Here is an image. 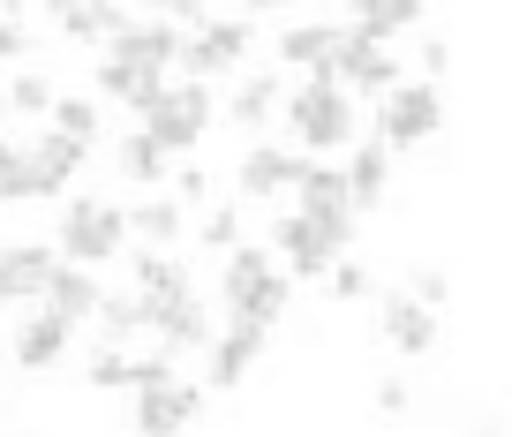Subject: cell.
I'll list each match as a JSON object with an SVG mask.
<instances>
[{
    "instance_id": "cell-1",
    "label": "cell",
    "mask_w": 512,
    "mask_h": 437,
    "mask_svg": "<svg viewBox=\"0 0 512 437\" xmlns=\"http://www.w3.org/2000/svg\"><path fill=\"white\" fill-rule=\"evenodd\" d=\"M219 302H226V317H234V324L272 332L279 309H287V272L272 264V249H249V242H241L234 257H226V272H219Z\"/></svg>"
},
{
    "instance_id": "cell-2",
    "label": "cell",
    "mask_w": 512,
    "mask_h": 437,
    "mask_svg": "<svg viewBox=\"0 0 512 437\" xmlns=\"http://www.w3.org/2000/svg\"><path fill=\"white\" fill-rule=\"evenodd\" d=\"M287 106V129H294V144H309V151H347L354 144V129H362V114H354V98L339 91V83H324V76H309L294 98H279Z\"/></svg>"
},
{
    "instance_id": "cell-3",
    "label": "cell",
    "mask_w": 512,
    "mask_h": 437,
    "mask_svg": "<svg viewBox=\"0 0 512 437\" xmlns=\"http://www.w3.org/2000/svg\"><path fill=\"white\" fill-rule=\"evenodd\" d=\"M121 242H128L121 204H106V196H76V204H68V219H61V234H53V257L76 264V272H91V264L121 257Z\"/></svg>"
},
{
    "instance_id": "cell-4",
    "label": "cell",
    "mask_w": 512,
    "mask_h": 437,
    "mask_svg": "<svg viewBox=\"0 0 512 437\" xmlns=\"http://www.w3.org/2000/svg\"><path fill=\"white\" fill-rule=\"evenodd\" d=\"M324 83H339V91L362 106V98H384V91H400V53L392 46H377V38H362V31H339V46H332V61L317 68Z\"/></svg>"
},
{
    "instance_id": "cell-5",
    "label": "cell",
    "mask_w": 512,
    "mask_h": 437,
    "mask_svg": "<svg viewBox=\"0 0 512 437\" xmlns=\"http://www.w3.org/2000/svg\"><path fill=\"white\" fill-rule=\"evenodd\" d=\"M347 249V227H324V219H302V211H279L272 219V264L287 279H324Z\"/></svg>"
},
{
    "instance_id": "cell-6",
    "label": "cell",
    "mask_w": 512,
    "mask_h": 437,
    "mask_svg": "<svg viewBox=\"0 0 512 437\" xmlns=\"http://www.w3.org/2000/svg\"><path fill=\"white\" fill-rule=\"evenodd\" d=\"M437 121H445V98H437V83H400V91L377 98V144L384 151H415L437 136Z\"/></svg>"
},
{
    "instance_id": "cell-7",
    "label": "cell",
    "mask_w": 512,
    "mask_h": 437,
    "mask_svg": "<svg viewBox=\"0 0 512 437\" xmlns=\"http://www.w3.org/2000/svg\"><path fill=\"white\" fill-rule=\"evenodd\" d=\"M211 129V83H166V98L144 114V136L174 159V151H196V136Z\"/></svg>"
},
{
    "instance_id": "cell-8",
    "label": "cell",
    "mask_w": 512,
    "mask_h": 437,
    "mask_svg": "<svg viewBox=\"0 0 512 437\" xmlns=\"http://www.w3.org/2000/svg\"><path fill=\"white\" fill-rule=\"evenodd\" d=\"M249 31H256V16H211L196 38H181V61H174V68H189L181 83H211V76H226V68L249 53Z\"/></svg>"
},
{
    "instance_id": "cell-9",
    "label": "cell",
    "mask_w": 512,
    "mask_h": 437,
    "mask_svg": "<svg viewBox=\"0 0 512 437\" xmlns=\"http://www.w3.org/2000/svg\"><path fill=\"white\" fill-rule=\"evenodd\" d=\"M83 377H91L98 392H151L174 377V355L166 347H98L91 362H83Z\"/></svg>"
},
{
    "instance_id": "cell-10",
    "label": "cell",
    "mask_w": 512,
    "mask_h": 437,
    "mask_svg": "<svg viewBox=\"0 0 512 437\" xmlns=\"http://www.w3.org/2000/svg\"><path fill=\"white\" fill-rule=\"evenodd\" d=\"M294 211L302 219H324V227H347V174H339L332 159H302L294 166Z\"/></svg>"
},
{
    "instance_id": "cell-11",
    "label": "cell",
    "mask_w": 512,
    "mask_h": 437,
    "mask_svg": "<svg viewBox=\"0 0 512 437\" xmlns=\"http://www.w3.org/2000/svg\"><path fill=\"white\" fill-rule=\"evenodd\" d=\"M144 302V294H136ZM144 332L166 347V355H189V347H211V317L196 294H181V302H144Z\"/></svg>"
},
{
    "instance_id": "cell-12",
    "label": "cell",
    "mask_w": 512,
    "mask_h": 437,
    "mask_svg": "<svg viewBox=\"0 0 512 437\" xmlns=\"http://www.w3.org/2000/svg\"><path fill=\"white\" fill-rule=\"evenodd\" d=\"M196 407H204V392L181 385V377H166V385L136 392V437H181L196 422Z\"/></svg>"
},
{
    "instance_id": "cell-13",
    "label": "cell",
    "mask_w": 512,
    "mask_h": 437,
    "mask_svg": "<svg viewBox=\"0 0 512 437\" xmlns=\"http://www.w3.org/2000/svg\"><path fill=\"white\" fill-rule=\"evenodd\" d=\"M106 61H121V68H136V76H159L166 83V68L181 61V38L166 31V23H128V31L106 46Z\"/></svg>"
},
{
    "instance_id": "cell-14",
    "label": "cell",
    "mask_w": 512,
    "mask_h": 437,
    "mask_svg": "<svg viewBox=\"0 0 512 437\" xmlns=\"http://www.w3.org/2000/svg\"><path fill=\"white\" fill-rule=\"evenodd\" d=\"M347 174V211H377L384 196H392V151L369 136V144H354V159L339 166Z\"/></svg>"
},
{
    "instance_id": "cell-15",
    "label": "cell",
    "mask_w": 512,
    "mask_h": 437,
    "mask_svg": "<svg viewBox=\"0 0 512 437\" xmlns=\"http://www.w3.org/2000/svg\"><path fill=\"white\" fill-rule=\"evenodd\" d=\"M98 279L91 272H76V264H53V279L38 287V309L46 317H61V324H91V309H98Z\"/></svg>"
},
{
    "instance_id": "cell-16",
    "label": "cell",
    "mask_w": 512,
    "mask_h": 437,
    "mask_svg": "<svg viewBox=\"0 0 512 437\" xmlns=\"http://www.w3.org/2000/svg\"><path fill=\"white\" fill-rule=\"evenodd\" d=\"M68 340H76V324H61V317H46V309H31V317L16 324V362L23 370H53V362L68 355Z\"/></svg>"
},
{
    "instance_id": "cell-17",
    "label": "cell",
    "mask_w": 512,
    "mask_h": 437,
    "mask_svg": "<svg viewBox=\"0 0 512 437\" xmlns=\"http://www.w3.org/2000/svg\"><path fill=\"white\" fill-rule=\"evenodd\" d=\"M256 355H264V332H256V324H226L219 340H211V362H204V377L211 385H241V377L256 370Z\"/></svg>"
},
{
    "instance_id": "cell-18",
    "label": "cell",
    "mask_w": 512,
    "mask_h": 437,
    "mask_svg": "<svg viewBox=\"0 0 512 437\" xmlns=\"http://www.w3.org/2000/svg\"><path fill=\"white\" fill-rule=\"evenodd\" d=\"M294 151H279V144H256L249 159H241V196L249 204H272V196H294Z\"/></svg>"
},
{
    "instance_id": "cell-19",
    "label": "cell",
    "mask_w": 512,
    "mask_h": 437,
    "mask_svg": "<svg viewBox=\"0 0 512 437\" xmlns=\"http://www.w3.org/2000/svg\"><path fill=\"white\" fill-rule=\"evenodd\" d=\"M377 324H384V340L400 347V355H430V340H437V317L415 302V294H384Z\"/></svg>"
},
{
    "instance_id": "cell-20",
    "label": "cell",
    "mask_w": 512,
    "mask_h": 437,
    "mask_svg": "<svg viewBox=\"0 0 512 437\" xmlns=\"http://www.w3.org/2000/svg\"><path fill=\"white\" fill-rule=\"evenodd\" d=\"M23 159H31V196H61L68 181H76V166H83V151L76 144H61V136H38V144H23Z\"/></svg>"
},
{
    "instance_id": "cell-21",
    "label": "cell",
    "mask_w": 512,
    "mask_h": 437,
    "mask_svg": "<svg viewBox=\"0 0 512 437\" xmlns=\"http://www.w3.org/2000/svg\"><path fill=\"white\" fill-rule=\"evenodd\" d=\"M53 242H16V249H0V279L16 287V302H38V287L53 279Z\"/></svg>"
},
{
    "instance_id": "cell-22",
    "label": "cell",
    "mask_w": 512,
    "mask_h": 437,
    "mask_svg": "<svg viewBox=\"0 0 512 437\" xmlns=\"http://www.w3.org/2000/svg\"><path fill=\"white\" fill-rule=\"evenodd\" d=\"M128 264H136V294H144V302H181V294H196L189 264H174L166 249H136Z\"/></svg>"
},
{
    "instance_id": "cell-23",
    "label": "cell",
    "mask_w": 512,
    "mask_h": 437,
    "mask_svg": "<svg viewBox=\"0 0 512 437\" xmlns=\"http://www.w3.org/2000/svg\"><path fill=\"white\" fill-rule=\"evenodd\" d=\"M332 46H339V23H294V31H279V61L309 68V76L332 61Z\"/></svg>"
},
{
    "instance_id": "cell-24",
    "label": "cell",
    "mask_w": 512,
    "mask_h": 437,
    "mask_svg": "<svg viewBox=\"0 0 512 437\" xmlns=\"http://www.w3.org/2000/svg\"><path fill=\"white\" fill-rule=\"evenodd\" d=\"M272 106H279V76L264 68V76H241V83H234L226 121H234V129H264V121H272Z\"/></svg>"
},
{
    "instance_id": "cell-25",
    "label": "cell",
    "mask_w": 512,
    "mask_h": 437,
    "mask_svg": "<svg viewBox=\"0 0 512 437\" xmlns=\"http://www.w3.org/2000/svg\"><path fill=\"white\" fill-rule=\"evenodd\" d=\"M121 219H128V234H144V249H166V242H181V219H189V211H181L174 196H144V204L121 211Z\"/></svg>"
},
{
    "instance_id": "cell-26",
    "label": "cell",
    "mask_w": 512,
    "mask_h": 437,
    "mask_svg": "<svg viewBox=\"0 0 512 437\" xmlns=\"http://www.w3.org/2000/svg\"><path fill=\"white\" fill-rule=\"evenodd\" d=\"M98 91L121 98V106H136V114H151V106L166 98V83L159 76H136V68H121V61H98Z\"/></svg>"
},
{
    "instance_id": "cell-27",
    "label": "cell",
    "mask_w": 512,
    "mask_h": 437,
    "mask_svg": "<svg viewBox=\"0 0 512 437\" xmlns=\"http://www.w3.org/2000/svg\"><path fill=\"white\" fill-rule=\"evenodd\" d=\"M53 23H61L68 38H83V46H98V38L113 46V38H121L136 16H128V8H53Z\"/></svg>"
},
{
    "instance_id": "cell-28",
    "label": "cell",
    "mask_w": 512,
    "mask_h": 437,
    "mask_svg": "<svg viewBox=\"0 0 512 437\" xmlns=\"http://www.w3.org/2000/svg\"><path fill=\"white\" fill-rule=\"evenodd\" d=\"M91 324L106 332V347H128L136 332H144V302H136V294H98Z\"/></svg>"
},
{
    "instance_id": "cell-29",
    "label": "cell",
    "mask_w": 512,
    "mask_h": 437,
    "mask_svg": "<svg viewBox=\"0 0 512 437\" xmlns=\"http://www.w3.org/2000/svg\"><path fill=\"white\" fill-rule=\"evenodd\" d=\"M415 23H422V8H415V0H384V8H362V16H354L347 31H362V38H377V46H392V38H400V31H415Z\"/></svg>"
},
{
    "instance_id": "cell-30",
    "label": "cell",
    "mask_w": 512,
    "mask_h": 437,
    "mask_svg": "<svg viewBox=\"0 0 512 437\" xmlns=\"http://www.w3.org/2000/svg\"><path fill=\"white\" fill-rule=\"evenodd\" d=\"M53 136H61V144H76V151H91L98 144V106L91 98H53Z\"/></svg>"
},
{
    "instance_id": "cell-31",
    "label": "cell",
    "mask_w": 512,
    "mask_h": 437,
    "mask_svg": "<svg viewBox=\"0 0 512 437\" xmlns=\"http://www.w3.org/2000/svg\"><path fill=\"white\" fill-rule=\"evenodd\" d=\"M196 242H204L211 257H234L241 249V204H211L204 219H196Z\"/></svg>"
},
{
    "instance_id": "cell-32",
    "label": "cell",
    "mask_w": 512,
    "mask_h": 437,
    "mask_svg": "<svg viewBox=\"0 0 512 437\" xmlns=\"http://www.w3.org/2000/svg\"><path fill=\"white\" fill-rule=\"evenodd\" d=\"M121 174H128V181H144V189H159V174H166V151L151 144L144 129H136V136L121 144Z\"/></svg>"
},
{
    "instance_id": "cell-33",
    "label": "cell",
    "mask_w": 512,
    "mask_h": 437,
    "mask_svg": "<svg viewBox=\"0 0 512 437\" xmlns=\"http://www.w3.org/2000/svg\"><path fill=\"white\" fill-rule=\"evenodd\" d=\"M53 76H38V68H16V83H8V106L16 114H53Z\"/></svg>"
},
{
    "instance_id": "cell-34",
    "label": "cell",
    "mask_w": 512,
    "mask_h": 437,
    "mask_svg": "<svg viewBox=\"0 0 512 437\" xmlns=\"http://www.w3.org/2000/svg\"><path fill=\"white\" fill-rule=\"evenodd\" d=\"M324 279H332V302H362V294L377 287V279H369V264H354V257H339Z\"/></svg>"
},
{
    "instance_id": "cell-35",
    "label": "cell",
    "mask_w": 512,
    "mask_h": 437,
    "mask_svg": "<svg viewBox=\"0 0 512 437\" xmlns=\"http://www.w3.org/2000/svg\"><path fill=\"white\" fill-rule=\"evenodd\" d=\"M174 204L181 211H211V174L204 166H174Z\"/></svg>"
},
{
    "instance_id": "cell-36",
    "label": "cell",
    "mask_w": 512,
    "mask_h": 437,
    "mask_svg": "<svg viewBox=\"0 0 512 437\" xmlns=\"http://www.w3.org/2000/svg\"><path fill=\"white\" fill-rule=\"evenodd\" d=\"M23 53H31V31H23V16L8 8V16H0V61H23Z\"/></svg>"
},
{
    "instance_id": "cell-37",
    "label": "cell",
    "mask_w": 512,
    "mask_h": 437,
    "mask_svg": "<svg viewBox=\"0 0 512 437\" xmlns=\"http://www.w3.org/2000/svg\"><path fill=\"white\" fill-rule=\"evenodd\" d=\"M407 287H415V302H422V309H437V302H445V287H452V279L437 272V264H422V272L407 279Z\"/></svg>"
},
{
    "instance_id": "cell-38",
    "label": "cell",
    "mask_w": 512,
    "mask_h": 437,
    "mask_svg": "<svg viewBox=\"0 0 512 437\" xmlns=\"http://www.w3.org/2000/svg\"><path fill=\"white\" fill-rule=\"evenodd\" d=\"M377 407H384V415H407V407H415V392H407L400 377H377Z\"/></svg>"
},
{
    "instance_id": "cell-39",
    "label": "cell",
    "mask_w": 512,
    "mask_h": 437,
    "mask_svg": "<svg viewBox=\"0 0 512 437\" xmlns=\"http://www.w3.org/2000/svg\"><path fill=\"white\" fill-rule=\"evenodd\" d=\"M415 61H422V76H445V68H452V46H445V38H422Z\"/></svg>"
},
{
    "instance_id": "cell-40",
    "label": "cell",
    "mask_w": 512,
    "mask_h": 437,
    "mask_svg": "<svg viewBox=\"0 0 512 437\" xmlns=\"http://www.w3.org/2000/svg\"><path fill=\"white\" fill-rule=\"evenodd\" d=\"M0 309H16V287H8V279H0Z\"/></svg>"
}]
</instances>
